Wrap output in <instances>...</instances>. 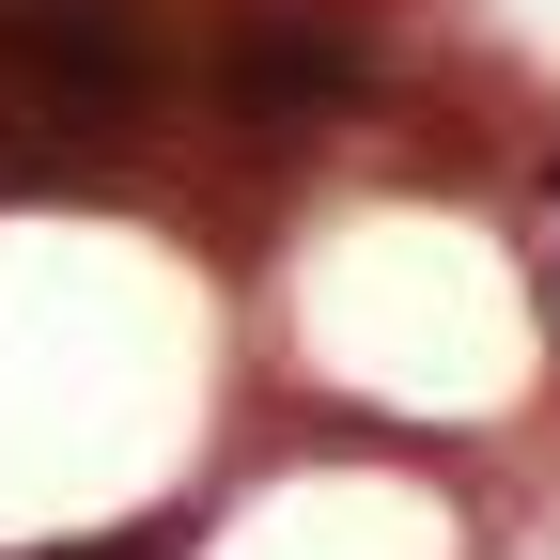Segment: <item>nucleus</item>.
Listing matches in <instances>:
<instances>
[{
  "label": "nucleus",
  "instance_id": "f257e3e1",
  "mask_svg": "<svg viewBox=\"0 0 560 560\" xmlns=\"http://www.w3.org/2000/svg\"><path fill=\"white\" fill-rule=\"evenodd\" d=\"M219 94H234L249 125H296V109H342V94H359V47H342L327 16H249V32L219 47Z\"/></svg>",
  "mask_w": 560,
  "mask_h": 560
}]
</instances>
